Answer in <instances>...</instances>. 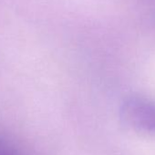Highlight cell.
<instances>
[{"label":"cell","instance_id":"cell-2","mask_svg":"<svg viewBox=\"0 0 155 155\" xmlns=\"http://www.w3.org/2000/svg\"><path fill=\"white\" fill-rule=\"evenodd\" d=\"M0 155H20V153L9 143L4 141L3 139H0Z\"/></svg>","mask_w":155,"mask_h":155},{"label":"cell","instance_id":"cell-1","mask_svg":"<svg viewBox=\"0 0 155 155\" xmlns=\"http://www.w3.org/2000/svg\"><path fill=\"white\" fill-rule=\"evenodd\" d=\"M122 121L131 130L155 134V102L140 96L126 98L120 110Z\"/></svg>","mask_w":155,"mask_h":155}]
</instances>
